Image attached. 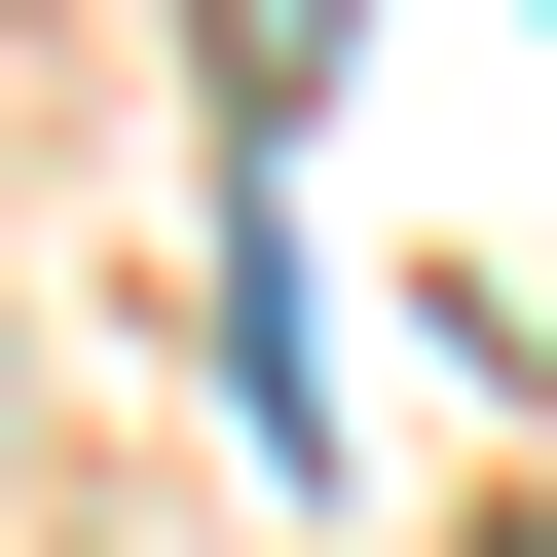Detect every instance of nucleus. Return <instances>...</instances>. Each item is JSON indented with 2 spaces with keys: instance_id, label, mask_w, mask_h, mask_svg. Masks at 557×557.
<instances>
[{
  "instance_id": "f257e3e1",
  "label": "nucleus",
  "mask_w": 557,
  "mask_h": 557,
  "mask_svg": "<svg viewBox=\"0 0 557 557\" xmlns=\"http://www.w3.org/2000/svg\"><path fill=\"white\" fill-rule=\"evenodd\" d=\"M520 557H557V520H520Z\"/></svg>"
}]
</instances>
